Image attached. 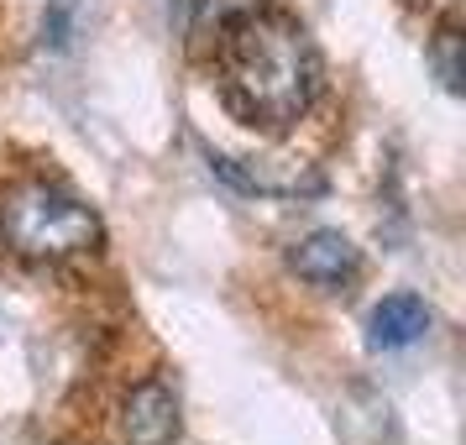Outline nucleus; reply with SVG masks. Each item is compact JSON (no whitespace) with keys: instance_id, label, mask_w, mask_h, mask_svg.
<instances>
[{"instance_id":"nucleus-1","label":"nucleus","mask_w":466,"mask_h":445,"mask_svg":"<svg viewBox=\"0 0 466 445\" xmlns=\"http://www.w3.org/2000/svg\"><path fill=\"white\" fill-rule=\"evenodd\" d=\"M215 74L226 110L257 131H289L319 95V53L309 32L268 5L215 32Z\"/></svg>"},{"instance_id":"nucleus-2","label":"nucleus","mask_w":466,"mask_h":445,"mask_svg":"<svg viewBox=\"0 0 466 445\" xmlns=\"http://www.w3.org/2000/svg\"><path fill=\"white\" fill-rule=\"evenodd\" d=\"M0 247L22 262H74L100 247V215L58 178H16L0 194Z\"/></svg>"},{"instance_id":"nucleus-3","label":"nucleus","mask_w":466,"mask_h":445,"mask_svg":"<svg viewBox=\"0 0 466 445\" xmlns=\"http://www.w3.org/2000/svg\"><path fill=\"white\" fill-rule=\"evenodd\" d=\"M178 424H184L178 420V388L168 378H147L121 399L116 435L127 445H173L178 440Z\"/></svg>"},{"instance_id":"nucleus-4","label":"nucleus","mask_w":466,"mask_h":445,"mask_svg":"<svg viewBox=\"0 0 466 445\" xmlns=\"http://www.w3.org/2000/svg\"><path fill=\"white\" fill-rule=\"evenodd\" d=\"M289 268H294L309 288H319V294H346L361 278V252L340 231H309V236L294 241Z\"/></svg>"},{"instance_id":"nucleus-5","label":"nucleus","mask_w":466,"mask_h":445,"mask_svg":"<svg viewBox=\"0 0 466 445\" xmlns=\"http://www.w3.org/2000/svg\"><path fill=\"white\" fill-rule=\"evenodd\" d=\"M210 168L226 178V184H236V189L247 194H268V199H294V194H315L319 178L304 163H236V157H220V152H210Z\"/></svg>"},{"instance_id":"nucleus-6","label":"nucleus","mask_w":466,"mask_h":445,"mask_svg":"<svg viewBox=\"0 0 466 445\" xmlns=\"http://www.w3.org/2000/svg\"><path fill=\"white\" fill-rule=\"evenodd\" d=\"M367 330H372V346L403 351V346H414V340L430 330V304H424L420 294H388L378 309H372Z\"/></svg>"},{"instance_id":"nucleus-7","label":"nucleus","mask_w":466,"mask_h":445,"mask_svg":"<svg viewBox=\"0 0 466 445\" xmlns=\"http://www.w3.org/2000/svg\"><path fill=\"white\" fill-rule=\"evenodd\" d=\"M430 64H435V74H441V85L451 89V95L461 89V32H456V22L435 26V37H430Z\"/></svg>"}]
</instances>
